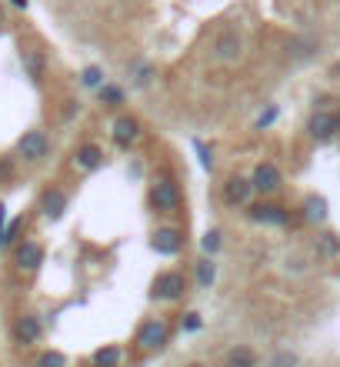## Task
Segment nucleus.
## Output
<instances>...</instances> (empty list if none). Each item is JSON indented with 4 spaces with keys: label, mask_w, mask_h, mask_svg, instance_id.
Returning a JSON list of instances; mask_svg holds the SVG:
<instances>
[{
    "label": "nucleus",
    "mask_w": 340,
    "mask_h": 367,
    "mask_svg": "<svg viewBox=\"0 0 340 367\" xmlns=\"http://www.w3.org/2000/svg\"><path fill=\"white\" fill-rule=\"evenodd\" d=\"M151 77H154V67H137V84H140V87H147V84H151Z\"/></svg>",
    "instance_id": "30"
},
{
    "label": "nucleus",
    "mask_w": 340,
    "mask_h": 367,
    "mask_svg": "<svg viewBox=\"0 0 340 367\" xmlns=\"http://www.w3.org/2000/svg\"><path fill=\"white\" fill-rule=\"evenodd\" d=\"M74 164H77L80 170H97V167L104 164V151H101L97 144H83V147H77V154H74Z\"/></svg>",
    "instance_id": "15"
},
{
    "label": "nucleus",
    "mask_w": 340,
    "mask_h": 367,
    "mask_svg": "<svg viewBox=\"0 0 340 367\" xmlns=\"http://www.w3.org/2000/svg\"><path fill=\"white\" fill-rule=\"evenodd\" d=\"M304 210H307V220H324L327 217V201L324 197H307V204H304Z\"/></svg>",
    "instance_id": "20"
},
{
    "label": "nucleus",
    "mask_w": 340,
    "mask_h": 367,
    "mask_svg": "<svg viewBox=\"0 0 340 367\" xmlns=\"http://www.w3.org/2000/svg\"><path fill=\"white\" fill-rule=\"evenodd\" d=\"M21 227H24V220H21V217H17V220H14V224H10V227H7V231H3V240H0V247H7V244H10V240H14V237L21 234Z\"/></svg>",
    "instance_id": "28"
},
{
    "label": "nucleus",
    "mask_w": 340,
    "mask_h": 367,
    "mask_svg": "<svg viewBox=\"0 0 340 367\" xmlns=\"http://www.w3.org/2000/svg\"><path fill=\"white\" fill-rule=\"evenodd\" d=\"M97 94H101V104L104 107H120L124 104V90H120V87H114V84H104Z\"/></svg>",
    "instance_id": "18"
},
{
    "label": "nucleus",
    "mask_w": 340,
    "mask_h": 367,
    "mask_svg": "<svg viewBox=\"0 0 340 367\" xmlns=\"http://www.w3.org/2000/svg\"><path fill=\"white\" fill-rule=\"evenodd\" d=\"M10 3H14V7H21V10L27 7V0H10Z\"/></svg>",
    "instance_id": "31"
},
{
    "label": "nucleus",
    "mask_w": 340,
    "mask_h": 367,
    "mask_svg": "<svg viewBox=\"0 0 340 367\" xmlns=\"http://www.w3.org/2000/svg\"><path fill=\"white\" fill-rule=\"evenodd\" d=\"M37 367H67V357H64L60 351H44L40 361H37Z\"/></svg>",
    "instance_id": "23"
},
{
    "label": "nucleus",
    "mask_w": 340,
    "mask_h": 367,
    "mask_svg": "<svg viewBox=\"0 0 340 367\" xmlns=\"http://www.w3.org/2000/svg\"><path fill=\"white\" fill-rule=\"evenodd\" d=\"M0 21H3V17H0Z\"/></svg>",
    "instance_id": "32"
},
{
    "label": "nucleus",
    "mask_w": 340,
    "mask_h": 367,
    "mask_svg": "<svg viewBox=\"0 0 340 367\" xmlns=\"http://www.w3.org/2000/svg\"><path fill=\"white\" fill-rule=\"evenodd\" d=\"M213 57L220 64H237L244 57V40L237 37V30H224L217 40H213Z\"/></svg>",
    "instance_id": "5"
},
{
    "label": "nucleus",
    "mask_w": 340,
    "mask_h": 367,
    "mask_svg": "<svg viewBox=\"0 0 340 367\" xmlns=\"http://www.w3.org/2000/svg\"><path fill=\"white\" fill-rule=\"evenodd\" d=\"M213 281H217V264H213V261H200V264H197V284L207 290Z\"/></svg>",
    "instance_id": "19"
},
{
    "label": "nucleus",
    "mask_w": 340,
    "mask_h": 367,
    "mask_svg": "<svg viewBox=\"0 0 340 367\" xmlns=\"http://www.w3.org/2000/svg\"><path fill=\"white\" fill-rule=\"evenodd\" d=\"M200 247H204L207 254H217V251H220V231H207L204 240H200Z\"/></svg>",
    "instance_id": "25"
},
{
    "label": "nucleus",
    "mask_w": 340,
    "mask_h": 367,
    "mask_svg": "<svg viewBox=\"0 0 340 367\" xmlns=\"http://www.w3.org/2000/svg\"><path fill=\"white\" fill-rule=\"evenodd\" d=\"M227 367H257V354L250 347H234L227 354Z\"/></svg>",
    "instance_id": "17"
},
{
    "label": "nucleus",
    "mask_w": 340,
    "mask_h": 367,
    "mask_svg": "<svg viewBox=\"0 0 340 367\" xmlns=\"http://www.w3.org/2000/svg\"><path fill=\"white\" fill-rule=\"evenodd\" d=\"M40 210H44L47 220H60L64 210H67V194H64L60 187H47L44 197H40Z\"/></svg>",
    "instance_id": "14"
},
{
    "label": "nucleus",
    "mask_w": 340,
    "mask_h": 367,
    "mask_svg": "<svg viewBox=\"0 0 340 367\" xmlns=\"http://www.w3.org/2000/svg\"><path fill=\"white\" fill-rule=\"evenodd\" d=\"M200 324H204V320H200V314H194V311L183 317V331H200Z\"/></svg>",
    "instance_id": "29"
},
{
    "label": "nucleus",
    "mask_w": 340,
    "mask_h": 367,
    "mask_svg": "<svg viewBox=\"0 0 340 367\" xmlns=\"http://www.w3.org/2000/svg\"><path fill=\"white\" fill-rule=\"evenodd\" d=\"M17 154L24 160H44L51 154V137L44 131H27L21 137V144H17Z\"/></svg>",
    "instance_id": "4"
},
{
    "label": "nucleus",
    "mask_w": 340,
    "mask_h": 367,
    "mask_svg": "<svg viewBox=\"0 0 340 367\" xmlns=\"http://www.w3.org/2000/svg\"><path fill=\"white\" fill-rule=\"evenodd\" d=\"M120 361H124V351L117 344H107L94 354V367H120Z\"/></svg>",
    "instance_id": "16"
},
{
    "label": "nucleus",
    "mask_w": 340,
    "mask_h": 367,
    "mask_svg": "<svg viewBox=\"0 0 340 367\" xmlns=\"http://www.w3.org/2000/svg\"><path fill=\"white\" fill-rule=\"evenodd\" d=\"M80 84H83V87H97V90H101V87H104V71H101V67H83Z\"/></svg>",
    "instance_id": "21"
},
{
    "label": "nucleus",
    "mask_w": 340,
    "mask_h": 367,
    "mask_svg": "<svg viewBox=\"0 0 340 367\" xmlns=\"http://www.w3.org/2000/svg\"><path fill=\"white\" fill-rule=\"evenodd\" d=\"M170 338V327L157 320V317H151V320H144V327L137 331V344L144 347V351H160L164 344Z\"/></svg>",
    "instance_id": "3"
},
{
    "label": "nucleus",
    "mask_w": 340,
    "mask_h": 367,
    "mask_svg": "<svg viewBox=\"0 0 340 367\" xmlns=\"http://www.w3.org/2000/svg\"><path fill=\"white\" fill-rule=\"evenodd\" d=\"M270 367H297V354H290V351H277V354L270 357Z\"/></svg>",
    "instance_id": "24"
},
{
    "label": "nucleus",
    "mask_w": 340,
    "mask_h": 367,
    "mask_svg": "<svg viewBox=\"0 0 340 367\" xmlns=\"http://www.w3.org/2000/svg\"><path fill=\"white\" fill-rule=\"evenodd\" d=\"M250 194H254V184L247 181V177H231V181L224 184V204L227 207H244L250 201Z\"/></svg>",
    "instance_id": "13"
},
{
    "label": "nucleus",
    "mask_w": 340,
    "mask_h": 367,
    "mask_svg": "<svg viewBox=\"0 0 340 367\" xmlns=\"http://www.w3.org/2000/svg\"><path fill=\"white\" fill-rule=\"evenodd\" d=\"M24 64H27V74L34 80H40V74H44V53H24Z\"/></svg>",
    "instance_id": "22"
},
{
    "label": "nucleus",
    "mask_w": 340,
    "mask_h": 367,
    "mask_svg": "<svg viewBox=\"0 0 340 367\" xmlns=\"http://www.w3.org/2000/svg\"><path fill=\"white\" fill-rule=\"evenodd\" d=\"M14 264H17V270H24V274L37 270V267L44 264V247H40L37 240H24V244L14 251Z\"/></svg>",
    "instance_id": "9"
},
{
    "label": "nucleus",
    "mask_w": 340,
    "mask_h": 367,
    "mask_svg": "<svg viewBox=\"0 0 340 367\" xmlns=\"http://www.w3.org/2000/svg\"><path fill=\"white\" fill-rule=\"evenodd\" d=\"M40 334H44V324H40L37 314H21L14 320V338H17V344H37Z\"/></svg>",
    "instance_id": "12"
},
{
    "label": "nucleus",
    "mask_w": 340,
    "mask_h": 367,
    "mask_svg": "<svg viewBox=\"0 0 340 367\" xmlns=\"http://www.w3.org/2000/svg\"><path fill=\"white\" fill-rule=\"evenodd\" d=\"M194 151H197V157H200V167H213V157H210V147L204 144V140H194Z\"/></svg>",
    "instance_id": "26"
},
{
    "label": "nucleus",
    "mask_w": 340,
    "mask_h": 367,
    "mask_svg": "<svg viewBox=\"0 0 340 367\" xmlns=\"http://www.w3.org/2000/svg\"><path fill=\"white\" fill-rule=\"evenodd\" d=\"M140 140V121L137 117H131V114H124V117H117L114 121V144L117 147H131V144H137Z\"/></svg>",
    "instance_id": "11"
},
{
    "label": "nucleus",
    "mask_w": 340,
    "mask_h": 367,
    "mask_svg": "<svg viewBox=\"0 0 340 367\" xmlns=\"http://www.w3.org/2000/svg\"><path fill=\"white\" fill-rule=\"evenodd\" d=\"M311 137L314 140H330L334 134H340V114H330V110H317L311 117Z\"/></svg>",
    "instance_id": "7"
},
{
    "label": "nucleus",
    "mask_w": 340,
    "mask_h": 367,
    "mask_svg": "<svg viewBox=\"0 0 340 367\" xmlns=\"http://www.w3.org/2000/svg\"><path fill=\"white\" fill-rule=\"evenodd\" d=\"M250 220H257V224H274V227H284L290 220L287 207H280V204H270V201H261V204H254L250 207Z\"/></svg>",
    "instance_id": "10"
},
{
    "label": "nucleus",
    "mask_w": 340,
    "mask_h": 367,
    "mask_svg": "<svg viewBox=\"0 0 340 367\" xmlns=\"http://www.w3.org/2000/svg\"><path fill=\"white\" fill-rule=\"evenodd\" d=\"M183 290H187V281H183L181 270H164V274H157L151 294H154L157 301H181Z\"/></svg>",
    "instance_id": "2"
},
{
    "label": "nucleus",
    "mask_w": 340,
    "mask_h": 367,
    "mask_svg": "<svg viewBox=\"0 0 340 367\" xmlns=\"http://www.w3.org/2000/svg\"><path fill=\"white\" fill-rule=\"evenodd\" d=\"M183 204V194H181V184L174 177H157L154 181V207L164 210V214H177Z\"/></svg>",
    "instance_id": "1"
},
{
    "label": "nucleus",
    "mask_w": 340,
    "mask_h": 367,
    "mask_svg": "<svg viewBox=\"0 0 340 367\" xmlns=\"http://www.w3.org/2000/svg\"><path fill=\"white\" fill-rule=\"evenodd\" d=\"M250 184H254V190H261V194H274V190H277V187L284 184V177H280L277 164L263 160V164H257V170H254Z\"/></svg>",
    "instance_id": "8"
},
{
    "label": "nucleus",
    "mask_w": 340,
    "mask_h": 367,
    "mask_svg": "<svg viewBox=\"0 0 340 367\" xmlns=\"http://www.w3.org/2000/svg\"><path fill=\"white\" fill-rule=\"evenodd\" d=\"M151 247L157 251L160 257H177L183 251V234L174 231V227H160V231H154V237H151Z\"/></svg>",
    "instance_id": "6"
},
{
    "label": "nucleus",
    "mask_w": 340,
    "mask_h": 367,
    "mask_svg": "<svg viewBox=\"0 0 340 367\" xmlns=\"http://www.w3.org/2000/svg\"><path fill=\"white\" fill-rule=\"evenodd\" d=\"M277 114H280L277 107H267V110H263L261 117H257V131H263V127H270V124L277 121Z\"/></svg>",
    "instance_id": "27"
}]
</instances>
